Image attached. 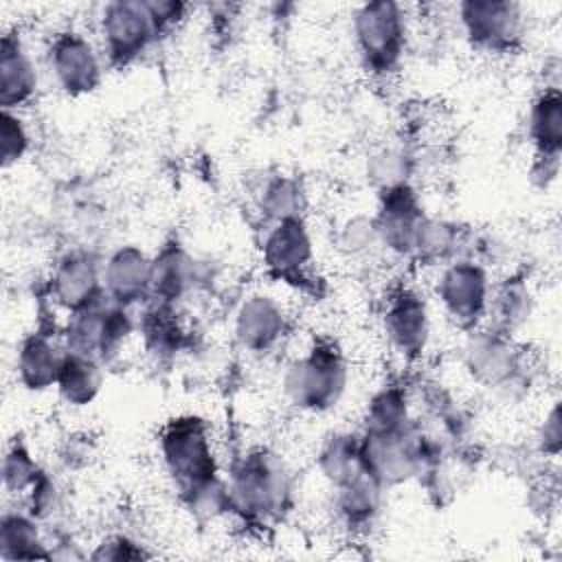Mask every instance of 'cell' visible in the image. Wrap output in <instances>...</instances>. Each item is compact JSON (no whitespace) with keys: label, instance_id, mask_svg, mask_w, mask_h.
<instances>
[{"label":"cell","instance_id":"e575fe53","mask_svg":"<svg viewBox=\"0 0 562 562\" xmlns=\"http://www.w3.org/2000/svg\"><path fill=\"white\" fill-rule=\"evenodd\" d=\"M147 558H151V553L136 538L121 531L105 533L88 551V560L97 562H134Z\"/></svg>","mask_w":562,"mask_h":562},{"label":"cell","instance_id":"9a60e30c","mask_svg":"<svg viewBox=\"0 0 562 562\" xmlns=\"http://www.w3.org/2000/svg\"><path fill=\"white\" fill-rule=\"evenodd\" d=\"M46 296L64 316L103 296L101 257L86 246H70L59 252L46 277Z\"/></svg>","mask_w":562,"mask_h":562},{"label":"cell","instance_id":"5b68a950","mask_svg":"<svg viewBox=\"0 0 562 562\" xmlns=\"http://www.w3.org/2000/svg\"><path fill=\"white\" fill-rule=\"evenodd\" d=\"M156 454L176 494L224 472L211 422L198 413L169 417L156 435Z\"/></svg>","mask_w":562,"mask_h":562},{"label":"cell","instance_id":"603a6c76","mask_svg":"<svg viewBox=\"0 0 562 562\" xmlns=\"http://www.w3.org/2000/svg\"><path fill=\"white\" fill-rule=\"evenodd\" d=\"M419 413L415 411L413 389L402 380H386L375 386L362 408V432H395L411 426Z\"/></svg>","mask_w":562,"mask_h":562},{"label":"cell","instance_id":"ac0fdd59","mask_svg":"<svg viewBox=\"0 0 562 562\" xmlns=\"http://www.w3.org/2000/svg\"><path fill=\"white\" fill-rule=\"evenodd\" d=\"M66 358V347L59 327L37 325L35 329L22 334L13 353L15 382L33 393L42 395L55 391L61 364Z\"/></svg>","mask_w":562,"mask_h":562},{"label":"cell","instance_id":"5bb4252c","mask_svg":"<svg viewBox=\"0 0 562 562\" xmlns=\"http://www.w3.org/2000/svg\"><path fill=\"white\" fill-rule=\"evenodd\" d=\"M371 213L378 228L380 252L395 261L411 263L417 233L428 215L415 182L378 191L375 211Z\"/></svg>","mask_w":562,"mask_h":562},{"label":"cell","instance_id":"f546056e","mask_svg":"<svg viewBox=\"0 0 562 562\" xmlns=\"http://www.w3.org/2000/svg\"><path fill=\"white\" fill-rule=\"evenodd\" d=\"M334 248L347 261H364L380 252V239L373 213L349 211L334 226Z\"/></svg>","mask_w":562,"mask_h":562},{"label":"cell","instance_id":"484cf974","mask_svg":"<svg viewBox=\"0 0 562 562\" xmlns=\"http://www.w3.org/2000/svg\"><path fill=\"white\" fill-rule=\"evenodd\" d=\"M307 209L310 193L301 178L292 173H270L255 191V211L261 226L292 217H307Z\"/></svg>","mask_w":562,"mask_h":562},{"label":"cell","instance_id":"8992f818","mask_svg":"<svg viewBox=\"0 0 562 562\" xmlns=\"http://www.w3.org/2000/svg\"><path fill=\"white\" fill-rule=\"evenodd\" d=\"M494 270L472 257H457L432 270L430 301L443 321L459 334L474 331L487 323Z\"/></svg>","mask_w":562,"mask_h":562},{"label":"cell","instance_id":"44dd1931","mask_svg":"<svg viewBox=\"0 0 562 562\" xmlns=\"http://www.w3.org/2000/svg\"><path fill=\"white\" fill-rule=\"evenodd\" d=\"M329 494H331V512H334V518L340 522V527L353 533H362L371 529L382 516L389 492L378 481H373L367 472H362L360 476L338 487H331Z\"/></svg>","mask_w":562,"mask_h":562},{"label":"cell","instance_id":"7a4b0ae2","mask_svg":"<svg viewBox=\"0 0 562 562\" xmlns=\"http://www.w3.org/2000/svg\"><path fill=\"white\" fill-rule=\"evenodd\" d=\"M351 364L329 338H314L292 356L279 378L283 402L301 415H327L349 393Z\"/></svg>","mask_w":562,"mask_h":562},{"label":"cell","instance_id":"4dcf8cb0","mask_svg":"<svg viewBox=\"0 0 562 562\" xmlns=\"http://www.w3.org/2000/svg\"><path fill=\"white\" fill-rule=\"evenodd\" d=\"M178 498L182 507L191 514V518L202 525L233 516V503L224 472L180 492Z\"/></svg>","mask_w":562,"mask_h":562},{"label":"cell","instance_id":"f1b7e54d","mask_svg":"<svg viewBox=\"0 0 562 562\" xmlns=\"http://www.w3.org/2000/svg\"><path fill=\"white\" fill-rule=\"evenodd\" d=\"M417 156L404 140L382 143L364 158V178L373 191H384L397 184H408L415 178Z\"/></svg>","mask_w":562,"mask_h":562},{"label":"cell","instance_id":"6da1fadb","mask_svg":"<svg viewBox=\"0 0 562 562\" xmlns=\"http://www.w3.org/2000/svg\"><path fill=\"white\" fill-rule=\"evenodd\" d=\"M233 518L268 527L283 520L296 501V476L285 457L270 446H250L224 470Z\"/></svg>","mask_w":562,"mask_h":562},{"label":"cell","instance_id":"30bf717a","mask_svg":"<svg viewBox=\"0 0 562 562\" xmlns=\"http://www.w3.org/2000/svg\"><path fill=\"white\" fill-rule=\"evenodd\" d=\"M380 329L389 351L406 367L419 364L432 345V301L415 283H397L382 299Z\"/></svg>","mask_w":562,"mask_h":562},{"label":"cell","instance_id":"4fadbf2b","mask_svg":"<svg viewBox=\"0 0 562 562\" xmlns=\"http://www.w3.org/2000/svg\"><path fill=\"white\" fill-rule=\"evenodd\" d=\"M257 248L263 274L270 281L296 290L312 285L316 266V239L307 217L263 224Z\"/></svg>","mask_w":562,"mask_h":562},{"label":"cell","instance_id":"e0dca14e","mask_svg":"<svg viewBox=\"0 0 562 562\" xmlns=\"http://www.w3.org/2000/svg\"><path fill=\"white\" fill-rule=\"evenodd\" d=\"M103 294L123 307L143 310L151 301V252L125 241L101 257Z\"/></svg>","mask_w":562,"mask_h":562},{"label":"cell","instance_id":"277c9868","mask_svg":"<svg viewBox=\"0 0 562 562\" xmlns=\"http://www.w3.org/2000/svg\"><path fill=\"white\" fill-rule=\"evenodd\" d=\"M411 18V9L395 0H371L351 9V46L364 72L389 79L402 70L413 35Z\"/></svg>","mask_w":562,"mask_h":562},{"label":"cell","instance_id":"7402d4cb","mask_svg":"<svg viewBox=\"0 0 562 562\" xmlns=\"http://www.w3.org/2000/svg\"><path fill=\"white\" fill-rule=\"evenodd\" d=\"M533 310L536 294L529 277L522 272H505L501 279H494L485 325L518 338L533 318Z\"/></svg>","mask_w":562,"mask_h":562},{"label":"cell","instance_id":"52a82bcc","mask_svg":"<svg viewBox=\"0 0 562 562\" xmlns=\"http://www.w3.org/2000/svg\"><path fill=\"white\" fill-rule=\"evenodd\" d=\"M59 331L66 351L92 356L112 367L138 336V310L116 305L103 294L99 301L66 314Z\"/></svg>","mask_w":562,"mask_h":562},{"label":"cell","instance_id":"7c38bea8","mask_svg":"<svg viewBox=\"0 0 562 562\" xmlns=\"http://www.w3.org/2000/svg\"><path fill=\"white\" fill-rule=\"evenodd\" d=\"M235 347L250 358H270L292 331L288 303L272 290L255 288L237 299L228 316Z\"/></svg>","mask_w":562,"mask_h":562},{"label":"cell","instance_id":"d4e9b609","mask_svg":"<svg viewBox=\"0 0 562 562\" xmlns=\"http://www.w3.org/2000/svg\"><path fill=\"white\" fill-rule=\"evenodd\" d=\"M105 364L92 356L66 351L55 395L70 411L90 408L105 389Z\"/></svg>","mask_w":562,"mask_h":562},{"label":"cell","instance_id":"d590c367","mask_svg":"<svg viewBox=\"0 0 562 562\" xmlns=\"http://www.w3.org/2000/svg\"><path fill=\"white\" fill-rule=\"evenodd\" d=\"M536 450L544 459H558L562 448V422H560V406L551 402L549 411H544L538 428H536Z\"/></svg>","mask_w":562,"mask_h":562},{"label":"cell","instance_id":"8d00e7d4","mask_svg":"<svg viewBox=\"0 0 562 562\" xmlns=\"http://www.w3.org/2000/svg\"><path fill=\"white\" fill-rule=\"evenodd\" d=\"M147 7L162 33V37L171 35L173 31L180 29V24L189 18L191 4L180 2V0H147Z\"/></svg>","mask_w":562,"mask_h":562},{"label":"cell","instance_id":"d6a6232c","mask_svg":"<svg viewBox=\"0 0 562 562\" xmlns=\"http://www.w3.org/2000/svg\"><path fill=\"white\" fill-rule=\"evenodd\" d=\"M35 138L24 112H0V165L4 171L20 167L33 151Z\"/></svg>","mask_w":562,"mask_h":562},{"label":"cell","instance_id":"8fae6325","mask_svg":"<svg viewBox=\"0 0 562 562\" xmlns=\"http://www.w3.org/2000/svg\"><path fill=\"white\" fill-rule=\"evenodd\" d=\"M457 31L481 55H514L527 37V11L514 0H463L452 7Z\"/></svg>","mask_w":562,"mask_h":562},{"label":"cell","instance_id":"2e32d148","mask_svg":"<svg viewBox=\"0 0 562 562\" xmlns=\"http://www.w3.org/2000/svg\"><path fill=\"white\" fill-rule=\"evenodd\" d=\"M209 285L206 263L184 244L171 239L151 252V301L180 310Z\"/></svg>","mask_w":562,"mask_h":562},{"label":"cell","instance_id":"836d02e7","mask_svg":"<svg viewBox=\"0 0 562 562\" xmlns=\"http://www.w3.org/2000/svg\"><path fill=\"white\" fill-rule=\"evenodd\" d=\"M18 503H22L46 527H53L64 512V492L57 479L48 470H44L42 476L35 481V485Z\"/></svg>","mask_w":562,"mask_h":562},{"label":"cell","instance_id":"d6986e66","mask_svg":"<svg viewBox=\"0 0 562 562\" xmlns=\"http://www.w3.org/2000/svg\"><path fill=\"white\" fill-rule=\"evenodd\" d=\"M42 59L18 29H4L0 40V110L24 112L42 90Z\"/></svg>","mask_w":562,"mask_h":562},{"label":"cell","instance_id":"ffe728a7","mask_svg":"<svg viewBox=\"0 0 562 562\" xmlns=\"http://www.w3.org/2000/svg\"><path fill=\"white\" fill-rule=\"evenodd\" d=\"M474 233L476 231L463 222L428 213L417 233L411 266L432 272L457 257H470Z\"/></svg>","mask_w":562,"mask_h":562},{"label":"cell","instance_id":"4316f807","mask_svg":"<svg viewBox=\"0 0 562 562\" xmlns=\"http://www.w3.org/2000/svg\"><path fill=\"white\" fill-rule=\"evenodd\" d=\"M314 465L329 490L360 476L364 472L360 430L340 428L325 435L316 448Z\"/></svg>","mask_w":562,"mask_h":562},{"label":"cell","instance_id":"cb8c5ba5","mask_svg":"<svg viewBox=\"0 0 562 562\" xmlns=\"http://www.w3.org/2000/svg\"><path fill=\"white\" fill-rule=\"evenodd\" d=\"M0 558L4 562L50 560L46 525L18 501L0 516Z\"/></svg>","mask_w":562,"mask_h":562},{"label":"cell","instance_id":"ba28073f","mask_svg":"<svg viewBox=\"0 0 562 562\" xmlns=\"http://www.w3.org/2000/svg\"><path fill=\"white\" fill-rule=\"evenodd\" d=\"M42 68L57 92L81 99L101 88L108 64L92 33L79 26H61L44 42Z\"/></svg>","mask_w":562,"mask_h":562},{"label":"cell","instance_id":"9c48e42d","mask_svg":"<svg viewBox=\"0 0 562 562\" xmlns=\"http://www.w3.org/2000/svg\"><path fill=\"white\" fill-rule=\"evenodd\" d=\"M94 18V37L108 68L114 70L136 66L165 40L147 0H110Z\"/></svg>","mask_w":562,"mask_h":562},{"label":"cell","instance_id":"3957f363","mask_svg":"<svg viewBox=\"0 0 562 562\" xmlns=\"http://www.w3.org/2000/svg\"><path fill=\"white\" fill-rule=\"evenodd\" d=\"M459 364L465 378L501 402L509 404L529 391V358L516 336L490 325L461 334Z\"/></svg>","mask_w":562,"mask_h":562},{"label":"cell","instance_id":"74e56055","mask_svg":"<svg viewBox=\"0 0 562 562\" xmlns=\"http://www.w3.org/2000/svg\"><path fill=\"white\" fill-rule=\"evenodd\" d=\"M560 173V156H542V154H531L529 171L527 178L533 189L538 191H549L551 184H555Z\"/></svg>","mask_w":562,"mask_h":562},{"label":"cell","instance_id":"1f68e13d","mask_svg":"<svg viewBox=\"0 0 562 562\" xmlns=\"http://www.w3.org/2000/svg\"><path fill=\"white\" fill-rule=\"evenodd\" d=\"M44 468L33 454L31 446L22 439L15 437L9 441L4 448L2 457V490L7 496L22 501L26 492L35 485V481L42 476Z\"/></svg>","mask_w":562,"mask_h":562},{"label":"cell","instance_id":"83f0119b","mask_svg":"<svg viewBox=\"0 0 562 562\" xmlns=\"http://www.w3.org/2000/svg\"><path fill=\"white\" fill-rule=\"evenodd\" d=\"M527 140L531 154L560 156L562 154V94L560 88L542 86L529 101L525 116Z\"/></svg>","mask_w":562,"mask_h":562}]
</instances>
